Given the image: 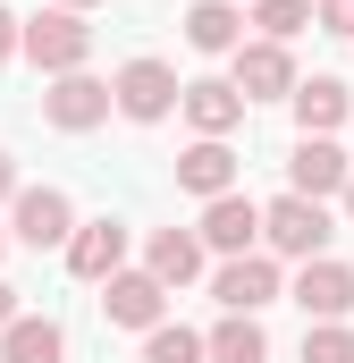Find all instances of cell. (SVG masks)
Here are the masks:
<instances>
[{
    "label": "cell",
    "instance_id": "obj_1",
    "mask_svg": "<svg viewBox=\"0 0 354 363\" xmlns=\"http://www.w3.org/2000/svg\"><path fill=\"white\" fill-rule=\"evenodd\" d=\"M17 51L42 68V77H76L93 60V26L76 17V9H34L25 26H17Z\"/></svg>",
    "mask_w": 354,
    "mask_h": 363
},
{
    "label": "cell",
    "instance_id": "obj_2",
    "mask_svg": "<svg viewBox=\"0 0 354 363\" xmlns=\"http://www.w3.org/2000/svg\"><path fill=\"white\" fill-rule=\"evenodd\" d=\"M329 211L321 203H304V194H278V203H262V245L270 254H287V262H312V254H329Z\"/></svg>",
    "mask_w": 354,
    "mask_h": 363
},
{
    "label": "cell",
    "instance_id": "obj_3",
    "mask_svg": "<svg viewBox=\"0 0 354 363\" xmlns=\"http://www.w3.org/2000/svg\"><path fill=\"white\" fill-rule=\"evenodd\" d=\"M110 110H127L135 127H161L177 110V68L169 60H127V68L110 77Z\"/></svg>",
    "mask_w": 354,
    "mask_h": 363
},
{
    "label": "cell",
    "instance_id": "obj_4",
    "mask_svg": "<svg viewBox=\"0 0 354 363\" xmlns=\"http://www.w3.org/2000/svg\"><path fill=\"white\" fill-rule=\"evenodd\" d=\"M68 228H76V203H68L59 186H17V194H8V237H17V245L42 254V245H68Z\"/></svg>",
    "mask_w": 354,
    "mask_h": 363
},
{
    "label": "cell",
    "instance_id": "obj_5",
    "mask_svg": "<svg viewBox=\"0 0 354 363\" xmlns=\"http://www.w3.org/2000/svg\"><path fill=\"white\" fill-rule=\"evenodd\" d=\"M211 296H219V313H262L287 296V279H278V254H228L219 279H211Z\"/></svg>",
    "mask_w": 354,
    "mask_h": 363
},
{
    "label": "cell",
    "instance_id": "obj_6",
    "mask_svg": "<svg viewBox=\"0 0 354 363\" xmlns=\"http://www.w3.org/2000/svg\"><path fill=\"white\" fill-rule=\"evenodd\" d=\"M42 118H51L59 135H93V127L110 118V85H101V77H85V68H76V77H51Z\"/></svg>",
    "mask_w": 354,
    "mask_h": 363
},
{
    "label": "cell",
    "instance_id": "obj_7",
    "mask_svg": "<svg viewBox=\"0 0 354 363\" xmlns=\"http://www.w3.org/2000/svg\"><path fill=\"white\" fill-rule=\"evenodd\" d=\"M101 313H110L118 330H152V321H169V287L152 271H110L101 279Z\"/></svg>",
    "mask_w": 354,
    "mask_h": 363
},
{
    "label": "cell",
    "instance_id": "obj_8",
    "mask_svg": "<svg viewBox=\"0 0 354 363\" xmlns=\"http://www.w3.org/2000/svg\"><path fill=\"white\" fill-rule=\"evenodd\" d=\"M354 161L329 144V135H304L295 144V161H287V194H304V203H329V194H346Z\"/></svg>",
    "mask_w": 354,
    "mask_h": 363
},
{
    "label": "cell",
    "instance_id": "obj_9",
    "mask_svg": "<svg viewBox=\"0 0 354 363\" xmlns=\"http://www.w3.org/2000/svg\"><path fill=\"white\" fill-rule=\"evenodd\" d=\"M59 254H68V271L85 279V287H101L110 271H127V228H118V220H76Z\"/></svg>",
    "mask_w": 354,
    "mask_h": 363
},
{
    "label": "cell",
    "instance_id": "obj_10",
    "mask_svg": "<svg viewBox=\"0 0 354 363\" xmlns=\"http://www.w3.org/2000/svg\"><path fill=\"white\" fill-rule=\"evenodd\" d=\"M287 296L304 304V321H346V313H354V271H346V262H329V254H312V262L295 271Z\"/></svg>",
    "mask_w": 354,
    "mask_h": 363
},
{
    "label": "cell",
    "instance_id": "obj_11",
    "mask_svg": "<svg viewBox=\"0 0 354 363\" xmlns=\"http://www.w3.org/2000/svg\"><path fill=\"white\" fill-rule=\"evenodd\" d=\"M194 237H202L211 254H253V245H262V203H253V194H211Z\"/></svg>",
    "mask_w": 354,
    "mask_h": 363
},
{
    "label": "cell",
    "instance_id": "obj_12",
    "mask_svg": "<svg viewBox=\"0 0 354 363\" xmlns=\"http://www.w3.org/2000/svg\"><path fill=\"white\" fill-rule=\"evenodd\" d=\"M177 110L194 118V135H219V144L245 127V93L228 85V77H194V85H177Z\"/></svg>",
    "mask_w": 354,
    "mask_h": 363
},
{
    "label": "cell",
    "instance_id": "obj_13",
    "mask_svg": "<svg viewBox=\"0 0 354 363\" xmlns=\"http://www.w3.org/2000/svg\"><path fill=\"white\" fill-rule=\"evenodd\" d=\"M228 85L245 93V101H287V93H295L287 43H236V77H228Z\"/></svg>",
    "mask_w": 354,
    "mask_h": 363
},
{
    "label": "cell",
    "instance_id": "obj_14",
    "mask_svg": "<svg viewBox=\"0 0 354 363\" xmlns=\"http://www.w3.org/2000/svg\"><path fill=\"white\" fill-rule=\"evenodd\" d=\"M177 186L202 194V203H211V194H236V152H228L219 135H194V144L177 152Z\"/></svg>",
    "mask_w": 354,
    "mask_h": 363
},
{
    "label": "cell",
    "instance_id": "obj_15",
    "mask_svg": "<svg viewBox=\"0 0 354 363\" xmlns=\"http://www.w3.org/2000/svg\"><path fill=\"white\" fill-rule=\"evenodd\" d=\"M287 101H295V127H304V135H338V127L354 118V101H346L338 77H295Z\"/></svg>",
    "mask_w": 354,
    "mask_h": 363
},
{
    "label": "cell",
    "instance_id": "obj_16",
    "mask_svg": "<svg viewBox=\"0 0 354 363\" xmlns=\"http://www.w3.org/2000/svg\"><path fill=\"white\" fill-rule=\"evenodd\" d=\"M0 363H68V330L51 313H17L0 330Z\"/></svg>",
    "mask_w": 354,
    "mask_h": 363
},
{
    "label": "cell",
    "instance_id": "obj_17",
    "mask_svg": "<svg viewBox=\"0 0 354 363\" xmlns=\"http://www.w3.org/2000/svg\"><path fill=\"white\" fill-rule=\"evenodd\" d=\"M202 363H270L262 313H219V330L202 338Z\"/></svg>",
    "mask_w": 354,
    "mask_h": 363
},
{
    "label": "cell",
    "instance_id": "obj_18",
    "mask_svg": "<svg viewBox=\"0 0 354 363\" xmlns=\"http://www.w3.org/2000/svg\"><path fill=\"white\" fill-rule=\"evenodd\" d=\"M185 43L194 51H236L245 43V9L236 0H194L185 9Z\"/></svg>",
    "mask_w": 354,
    "mask_h": 363
},
{
    "label": "cell",
    "instance_id": "obj_19",
    "mask_svg": "<svg viewBox=\"0 0 354 363\" xmlns=\"http://www.w3.org/2000/svg\"><path fill=\"white\" fill-rule=\"evenodd\" d=\"M144 271L161 279V287H185V279L202 271V237H194V228H161L152 254H144Z\"/></svg>",
    "mask_w": 354,
    "mask_h": 363
},
{
    "label": "cell",
    "instance_id": "obj_20",
    "mask_svg": "<svg viewBox=\"0 0 354 363\" xmlns=\"http://www.w3.org/2000/svg\"><path fill=\"white\" fill-rule=\"evenodd\" d=\"M253 26H262V43H295L312 26V0H253Z\"/></svg>",
    "mask_w": 354,
    "mask_h": 363
},
{
    "label": "cell",
    "instance_id": "obj_21",
    "mask_svg": "<svg viewBox=\"0 0 354 363\" xmlns=\"http://www.w3.org/2000/svg\"><path fill=\"white\" fill-rule=\"evenodd\" d=\"M144 363H202V338L177 330V321H152L144 330Z\"/></svg>",
    "mask_w": 354,
    "mask_h": 363
},
{
    "label": "cell",
    "instance_id": "obj_22",
    "mask_svg": "<svg viewBox=\"0 0 354 363\" xmlns=\"http://www.w3.org/2000/svg\"><path fill=\"white\" fill-rule=\"evenodd\" d=\"M304 363H354V330L346 321H312L304 330Z\"/></svg>",
    "mask_w": 354,
    "mask_h": 363
},
{
    "label": "cell",
    "instance_id": "obj_23",
    "mask_svg": "<svg viewBox=\"0 0 354 363\" xmlns=\"http://www.w3.org/2000/svg\"><path fill=\"white\" fill-rule=\"evenodd\" d=\"M312 26L338 34V43H354V0H312Z\"/></svg>",
    "mask_w": 354,
    "mask_h": 363
},
{
    "label": "cell",
    "instance_id": "obj_24",
    "mask_svg": "<svg viewBox=\"0 0 354 363\" xmlns=\"http://www.w3.org/2000/svg\"><path fill=\"white\" fill-rule=\"evenodd\" d=\"M8 321H17V287L0 279V330H8Z\"/></svg>",
    "mask_w": 354,
    "mask_h": 363
},
{
    "label": "cell",
    "instance_id": "obj_25",
    "mask_svg": "<svg viewBox=\"0 0 354 363\" xmlns=\"http://www.w3.org/2000/svg\"><path fill=\"white\" fill-rule=\"evenodd\" d=\"M8 51H17V17L0 9V60H8Z\"/></svg>",
    "mask_w": 354,
    "mask_h": 363
},
{
    "label": "cell",
    "instance_id": "obj_26",
    "mask_svg": "<svg viewBox=\"0 0 354 363\" xmlns=\"http://www.w3.org/2000/svg\"><path fill=\"white\" fill-rule=\"evenodd\" d=\"M8 194H17V161L0 152V203H8Z\"/></svg>",
    "mask_w": 354,
    "mask_h": 363
},
{
    "label": "cell",
    "instance_id": "obj_27",
    "mask_svg": "<svg viewBox=\"0 0 354 363\" xmlns=\"http://www.w3.org/2000/svg\"><path fill=\"white\" fill-rule=\"evenodd\" d=\"M51 9H76V17H85V9H93V0H51Z\"/></svg>",
    "mask_w": 354,
    "mask_h": 363
},
{
    "label": "cell",
    "instance_id": "obj_28",
    "mask_svg": "<svg viewBox=\"0 0 354 363\" xmlns=\"http://www.w3.org/2000/svg\"><path fill=\"white\" fill-rule=\"evenodd\" d=\"M346 211H354V178H346Z\"/></svg>",
    "mask_w": 354,
    "mask_h": 363
},
{
    "label": "cell",
    "instance_id": "obj_29",
    "mask_svg": "<svg viewBox=\"0 0 354 363\" xmlns=\"http://www.w3.org/2000/svg\"><path fill=\"white\" fill-rule=\"evenodd\" d=\"M0 254H8V228H0Z\"/></svg>",
    "mask_w": 354,
    "mask_h": 363
}]
</instances>
